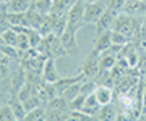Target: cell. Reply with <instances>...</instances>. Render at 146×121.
Wrapping results in <instances>:
<instances>
[{
  "label": "cell",
  "instance_id": "obj_1",
  "mask_svg": "<svg viewBox=\"0 0 146 121\" xmlns=\"http://www.w3.org/2000/svg\"><path fill=\"white\" fill-rule=\"evenodd\" d=\"M141 27H143V18H138V16H131V15H127V13H119L117 18L114 21V27L112 31H117L120 34L127 36L128 39H133V37L138 34Z\"/></svg>",
  "mask_w": 146,
  "mask_h": 121
},
{
  "label": "cell",
  "instance_id": "obj_2",
  "mask_svg": "<svg viewBox=\"0 0 146 121\" xmlns=\"http://www.w3.org/2000/svg\"><path fill=\"white\" fill-rule=\"evenodd\" d=\"M39 52H41L42 55H46L47 58H55V60L67 55V50L63 48L60 37L55 36V34H49V36H46L42 39Z\"/></svg>",
  "mask_w": 146,
  "mask_h": 121
},
{
  "label": "cell",
  "instance_id": "obj_3",
  "mask_svg": "<svg viewBox=\"0 0 146 121\" xmlns=\"http://www.w3.org/2000/svg\"><path fill=\"white\" fill-rule=\"evenodd\" d=\"M84 3L83 0H76L67 13V29L78 32L84 26Z\"/></svg>",
  "mask_w": 146,
  "mask_h": 121
},
{
  "label": "cell",
  "instance_id": "obj_4",
  "mask_svg": "<svg viewBox=\"0 0 146 121\" xmlns=\"http://www.w3.org/2000/svg\"><path fill=\"white\" fill-rule=\"evenodd\" d=\"M99 71H101V53H98L96 50H91L88 53V57L80 65V73L86 79H96Z\"/></svg>",
  "mask_w": 146,
  "mask_h": 121
},
{
  "label": "cell",
  "instance_id": "obj_5",
  "mask_svg": "<svg viewBox=\"0 0 146 121\" xmlns=\"http://www.w3.org/2000/svg\"><path fill=\"white\" fill-rule=\"evenodd\" d=\"M107 8V2H96V3H86L84 7V26L86 24H96L99 18Z\"/></svg>",
  "mask_w": 146,
  "mask_h": 121
},
{
  "label": "cell",
  "instance_id": "obj_6",
  "mask_svg": "<svg viewBox=\"0 0 146 121\" xmlns=\"http://www.w3.org/2000/svg\"><path fill=\"white\" fill-rule=\"evenodd\" d=\"M117 11L110 10V8H106V11L102 13V16L99 18V21L96 23V36H101L102 32H107V31H112L114 27V21L117 18Z\"/></svg>",
  "mask_w": 146,
  "mask_h": 121
},
{
  "label": "cell",
  "instance_id": "obj_7",
  "mask_svg": "<svg viewBox=\"0 0 146 121\" xmlns=\"http://www.w3.org/2000/svg\"><path fill=\"white\" fill-rule=\"evenodd\" d=\"M41 76H42V81L49 82V84H54V82H57L60 79V74L57 71V60L55 58H46Z\"/></svg>",
  "mask_w": 146,
  "mask_h": 121
},
{
  "label": "cell",
  "instance_id": "obj_8",
  "mask_svg": "<svg viewBox=\"0 0 146 121\" xmlns=\"http://www.w3.org/2000/svg\"><path fill=\"white\" fill-rule=\"evenodd\" d=\"M94 95H96V99L98 102L102 105H107V103H112L115 99V92H114V87H110V86H106V84H98L96 90H94Z\"/></svg>",
  "mask_w": 146,
  "mask_h": 121
},
{
  "label": "cell",
  "instance_id": "obj_9",
  "mask_svg": "<svg viewBox=\"0 0 146 121\" xmlns=\"http://www.w3.org/2000/svg\"><path fill=\"white\" fill-rule=\"evenodd\" d=\"M76 31H72V29H67L60 36V41H62L63 48L67 50V53H73L76 48H78V39H76Z\"/></svg>",
  "mask_w": 146,
  "mask_h": 121
},
{
  "label": "cell",
  "instance_id": "obj_10",
  "mask_svg": "<svg viewBox=\"0 0 146 121\" xmlns=\"http://www.w3.org/2000/svg\"><path fill=\"white\" fill-rule=\"evenodd\" d=\"M123 13L131 16H138V18H145L146 16V2L145 0H136V2H127L123 7Z\"/></svg>",
  "mask_w": 146,
  "mask_h": 121
},
{
  "label": "cell",
  "instance_id": "obj_11",
  "mask_svg": "<svg viewBox=\"0 0 146 121\" xmlns=\"http://www.w3.org/2000/svg\"><path fill=\"white\" fill-rule=\"evenodd\" d=\"M119 105L117 103H107V105H102L96 115V120H106V121H112V120H117V115H119Z\"/></svg>",
  "mask_w": 146,
  "mask_h": 121
},
{
  "label": "cell",
  "instance_id": "obj_12",
  "mask_svg": "<svg viewBox=\"0 0 146 121\" xmlns=\"http://www.w3.org/2000/svg\"><path fill=\"white\" fill-rule=\"evenodd\" d=\"M112 45V36H110V31L102 32L101 36H96L93 44V50H96L98 53H104L107 52Z\"/></svg>",
  "mask_w": 146,
  "mask_h": 121
},
{
  "label": "cell",
  "instance_id": "obj_13",
  "mask_svg": "<svg viewBox=\"0 0 146 121\" xmlns=\"http://www.w3.org/2000/svg\"><path fill=\"white\" fill-rule=\"evenodd\" d=\"M49 16H50V24H52V34L60 37L63 32L67 31V15L49 13Z\"/></svg>",
  "mask_w": 146,
  "mask_h": 121
},
{
  "label": "cell",
  "instance_id": "obj_14",
  "mask_svg": "<svg viewBox=\"0 0 146 121\" xmlns=\"http://www.w3.org/2000/svg\"><path fill=\"white\" fill-rule=\"evenodd\" d=\"M83 79H86L83 76V74L80 73L78 76H68V78H60L57 81V82H54V87H55V90H57L58 95L63 94V90L67 89V87H70L72 84H75V82H80V81H83Z\"/></svg>",
  "mask_w": 146,
  "mask_h": 121
},
{
  "label": "cell",
  "instance_id": "obj_15",
  "mask_svg": "<svg viewBox=\"0 0 146 121\" xmlns=\"http://www.w3.org/2000/svg\"><path fill=\"white\" fill-rule=\"evenodd\" d=\"M47 111H67L68 110V100L63 95H55L46 103Z\"/></svg>",
  "mask_w": 146,
  "mask_h": 121
},
{
  "label": "cell",
  "instance_id": "obj_16",
  "mask_svg": "<svg viewBox=\"0 0 146 121\" xmlns=\"http://www.w3.org/2000/svg\"><path fill=\"white\" fill-rule=\"evenodd\" d=\"M99 108H101V103L98 102L94 92H93V94H89V95H86V100H84V105H83V111H84V113L91 115L94 120H96V115H98Z\"/></svg>",
  "mask_w": 146,
  "mask_h": 121
},
{
  "label": "cell",
  "instance_id": "obj_17",
  "mask_svg": "<svg viewBox=\"0 0 146 121\" xmlns=\"http://www.w3.org/2000/svg\"><path fill=\"white\" fill-rule=\"evenodd\" d=\"M31 8V0H10L7 3L8 13H26Z\"/></svg>",
  "mask_w": 146,
  "mask_h": 121
},
{
  "label": "cell",
  "instance_id": "obj_18",
  "mask_svg": "<svg viewBox=\"0 0 146 121\" xmlns=\"http://www.w3.org/2000/svg\"><path fill=\"white\" fill-rule=\"evenodd\" d=\"M8 103H10L13 113H15V120L16 121L25 120V116H26V113H28L26 108H25V103H23L18 97H10V99H8Z\"/></svg>",
  "mask_w": 146,
  "mask_h": 121
},
{
  "label": "cell",
  "instance_id": "obj_19",
  "mask_svg": "<svg viewBox=\"0 0 146 121\" xmlns=\"http://www.w3.org/2000/svg\"><path fill=\"white\" fill-rule=\"evenodd\" d=\"M76 0H52V10L50 13L54 15H67L68 10L72 8V5Z\"/></svg>",
  "mask_w": 146,
  "mask_h": 121
},
{
  "label": "cell",
  "instance_id": "obj_20",
  "mask_svg": "<svg viewBox=\"0 0 146 121\" xmlns=\"http://www.w3.org/2000/svg\"><path fill=\"white\" fill-rule=\"evenodd\" d=\"M117 60H119V57H117L115 53H112L110 50H107V52H104V53H101V69L110 71V69L117 65Z\"/></svg>",
  "mask_w": 146,
  "mask_h": 121
},
{
  "label": "cell",
  "instance_id": "obj_21",
  "mask_svg": "<svg viewBox=\"0 0 146 121\" xmlns=\"http://www.w3.org/2000/svg\"><path fill=\"white\" fill-rule=\"evenodd\" d=\"M5 20L10 26H26V13H8L3 15Z\"/></svg>",
  "mask_w": 146,
  "mask_h": 121
},
{
  "label": "cell",
  "instance_id": "obj_22",
  "mask_svg": "<svg viewBox=\"0 0 146 121\" xmlns=\"http://www.w3.org/2000/svg\"><path fill=\"white\" fill-rule=\"evenodd\" d=\"M31 10L41 13V15H49L52 10V0H37L31 3Z\"/></svg>",
  "mask_w": 146,
  "mask_h": 121
},
{
  "label": "cell",
  "instance_id": "obj_23",
  "mask_svg": "<svg viewBox=\"0 0 146 121\" xmlns=\"http://www.w3.org/2000/svg\"><path fill=\"white\" fill-rule=\"evenodd\" d=\"M44 118H46V105H39L37 108H33L25 116L26 121H42Z\"/></svg>",
  "mask_w": 146,
  "mask_h": 121
},
{
  "label": "cell",
  "instance_id": "obj_24",
  "mask_svg": "<svg viewBox=\"0 0 146 121\" xmlns=\"http://www.w3.org/2000/svg\"><path fill=\"white\" fill-rule=\"evenodd\" d=\"M18 36H20V32H16L11 26L2 32V39H3V44H7V45H15V47H16V42H18Z\"/></svg>",
  "mask_w": 146,
  "mask_h": 121
},
{
  "label": "cell",
  "instance_id": "obj_25",
  "mask_svg": "<svg viewBox=\"0 0 146 121\" xmlns=\"http://www.w3.org/2000/svg\"><path fill=\"white\" fill-rule=\"evenodd\" d=\"M80 94H81V81H80V82H75V84H72L70 87H67V89L63 90L62 95L68 100V102H70V100H73L76 95H80Z\"/></svg>",
  "mask_w": 146,
  "mask_h": 121
},
{
  "label": "cell",
  "instance_id": "obj_26",
  "mask_svg": "<svg viewBox=\"0 0 146 121\" xmlns=\"http://www.w3.org/2000/svg\"><path fill=\"white\" fill-rule=\"evenodd\" d=\"M84 100H86V95H84V94L76 95V97H75L73 100H70V102H68V110H70V111H75V110H83Z\"/></svg>",
  "mask_w": 146,
  "mask_h": 121
},
{
  "label": "cell",
  "instance_id": "obj_27",
  "mask_svg": "<svg viewBox=\"0 0 146 121\" xmlns=\"http://www.w3.org/2000/svg\"><path fill=\"white\" fill-rule=\"evenodd\" d=\"M15 120V113L11 110L10 103H5V105L0 107V121H13Z\"/></svg>",
  "mask_w": 146,
  "mask_h": 121
},
{
  "label": "cell",
  "instance_id": "obj_28",
  "mask_svg": "<svg viewBox=\"0 0 146 121\" xmlns=\"http://www.w3.org/2000/svg\"><path fill=\"white\" fill-rule=\"evenodd\" d=\"M135 69L138 71V76H140L141 79H146V52H141L140 61H138Z\"/></svg>",
  "mask_w": 146,
  "mask_h": 121
},
{
  "label": "cell",
  "instance_id": "obj_29",
  "mask_svg": "<svg viewBox=\"0 0 146 121\" xmlns=\"http://www.w3.org/2000/svg\"><path fill=\"white\" fill-rule=\"evenodd\" d=\"M70 120H76V121H88V120H94L91 115L88 113H84L83 110H75V111H70V115H68Z\"/></svg>",
  "mask_w": 146,
  "mask_h": 121
},
{
  "label": "cell",
  "instance_id": "obj_30",
  "mask_svg": "<svg viewBox=\"0 0 146 121\" xmlns=\"http://www.w3.org/2000/svg\"><path fill=\"white\" fill-rule=\"evenodd\" d=\"M16 47L20 48V50H23V52L31 47V45H29V37H28V32H20V36H18V42H16Z\"/></svg>",
  "mask_w": 146,
  "mask_h": 121
},
{
  "label": "cell",
  "instance_id": "obj_31",
  "mask_svg": "<svg viewBox=\"0 0 146 121\" xmlns=\"http://www.w3.org/2000/svg\"><path fill=\"white\" fill-rule=\"evenodd\" d=\"M125 5H127V0H107V8L117 11V13H122Z\"/></svg>",
  "mask_w": 146,
  "mask_h": 121
},
{
  "label": "cell",
  "instance_id": "obj_32",
  "mask_svg": "<svg viewBox=\"0 0 146 121\" xmlns=\"http://www.w3.org/2000/svg\"><path fill=\"white\" fill-rule=\"evenodd\" d=\"M110 36H112V44H119V45H125V44L130 42V39L123 34H120L117 31H110Z\"/></svg>",
  "mask_w": 146,
  "mask_h": 121
},
{
  "label": "cell",
  "instance_id": "obj_33",
  "mask_svg": "<svg viewBox=\"0 0 146 121\" xmlns=\"http://www.w3.org/2000/svg\"><path fill=\"white\" fill-rule=\"evenodd\" d=\"M84 3H96V2H107V0H83Z\"/></svg>",
  "mask_w": 146,
  "mask_h": 121
},
{
  "label": "cell",
  "instance_id": "obj_34",
  "mask_svg": "<svg viewBox=\"0 0 146 121\" xmlns=\"http://www.w3.org/2000/svg\"><path fill=\"white\" fill-rule=\"evenodd\" d=\"M10 0H0V3H8Z\"/></svg>",
  "mask_w": 146,
  "mask_h": 121
},
{
  "label": "cell",
  "instance_id": "obj_35",
  "mask_svg": "<svg viewBox=\"0 0 146 121\" xmlns=\"http://www.w3.org/2000/svg\"><path fill=\"white\" fill-rule=\"evenodd\" d=\"M127 2H136V0H127Z\"/></svg>",
  "mask_w": 146,
  "mask_h": 121
},
{
  "label": "cell",
  "instance_id": "obj_36",
  "mask_svg": "<svg viewBox=\"0 0 146 121\" xmlns=\"http://www.w3.org/2000/svg\"><path fill=\"white\" fill-rule=\"evenodd\" d=\"M33 2H37V0H31V3H33Z\"/></svg>",
  "mask_w": 146,
  "mask_h": 121
},
{
  "label": "cell",
  "instance_id": "obj_37",
  "mask_svg": "<svg viewBox=\"0 0 146 121\" xmlns=\"http://www.w3.org/2000/svg\"><path fill=\"white\" fill-rule=\"evenodd\" d=\"M145 2H146V0H145Z\"/></svg>",
  "mask_w": 146,
  "mask_h": 121
}]
</instances>
